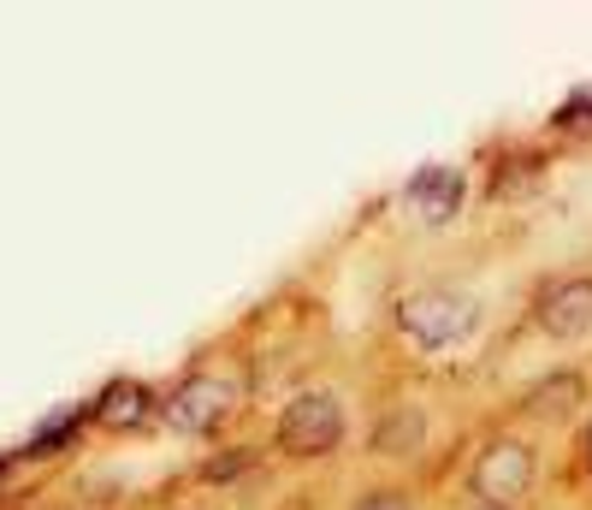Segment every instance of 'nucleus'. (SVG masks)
<instances>
[{"mask_svg": "<svg viewBox=\"0 0 592 510\" xmlns=\"http://www.w3.org/2000/svg\"><path fill=\"white\" fill-rule=\"evenodd\" d=\"M397 327H404L415 345L445 350V345H457V338H468V327H474V303L450 297V292H415V297L397 303Z\"/></svg>", "mask_w": 592, "mask_h": 510, "instance_id": "1", "label": "nucleus"}, {"mask_svg": "<svg viewBox=\"0 0 592 510\" xmlns=\"http://www.w3.org/2000/svg\"><path fill=\"white\" fill-rule=\"evenodd\" d=\"M344 439V416L326 392H303L290 398V410L278 416V446L290 457H326Z\"/></svg>", "mask_w": 592, "mask_h": 510, "instance_id": "2", "label": "nucleus"}, {"mask_svg": "<svg viewBox=\"0 0 592 510\" xmlns=\"http://www.w3.org/2000/svg\"><path fill=\"white\" fill-rule=\"evenodd\" d=\"M237 410V380L232 374H190L178 392L166 398V421L178 434H202Z\"/></svg>", "mask_w": 592, "mask_h": 510, "instance_id": "3", "label": "nucleus"}, {"mask_svg": "<svg viewBox=\"0 0 592 510\" xmlns=\"http://www.w3.org/2000/svg\"><path fill=\"white\" fill-rule=\"evenodd\" d=\"M474 487H480V499H486V504H503V510H510L521 492L533 487V451L521 446V439H498V446L480 457Z\"/></svg>", "mask_w": 592, "mask_h": 510, "instance_id": "4", "label": "nucleus"}, {"mask_svg": "<svg viewBox=\"0 0 592 510\" xmlns=\"http://www.w3.org/2000/svg\"><path fill=\"white\" fill-rule=\"evenodd\" d=\"M539 327L551 338H581L592 333V279H563L539 303Z\"/></svg>", "mask_w": 592, "mask_h": 510, "instance_id": "5", "label": "nucleus"}, {"mask_svg": "<svg viewBox=\"0 0 592 510\" xmlns=\"http://www.w3.org/2000/svg\"><path fill=\"white\" fill-rule=\"evenodd\" d=\"M409 202H415V214H421L427 226H445V220L462 208V178L450 173V166H432V173H421L409 184Z\"/></svg>", "mask_w": 592, "mask_h": 510, "instance_id": "6", "label": "nucleus"}, {"mask_svg": "<svg viewBox=\"0 0 592 510\" xmlns=\"http://www.w3.org/2000/svg\"><path fill=\"white\" fill-rule=\"evenodd\" d=\"M143 410H149V392H143L136 380L108 386V392H101V404H95V416L108 421V428H131V421H143Z\"/></svg>", "mask_w": 592, "mask_h": 510, "instance_id": "7", "label": "nucleus"}, {"mask_svg": "<svg viewBox=\"0 0 592 510\" xmlns=\"http://www.w3.org/2000/svg\"><path fill=\"white\" fill-rule=\"evenodd\" d=\"M421 446V416L404 410V416H386V428H379V451H415Z\"/></svg>", "mask_w": 592, "mask_h": 510, "instance_id": "8", "label": "nucleus"}, {"mask_svg": "<svg viewBox=\"0 0 592 510\" xmlns=\"http://www.w3.org/2000/svg\"><path fill=\"white\" fill-rule=\"evenodd\" d=\"M569 404H574V380H557V392H551V398L539 392V398H533V410H545V416H563Z\"/></svg>", "mask_w": 592, "mask_h": 510, "instance_id": "9", "label": "nucleus"}, {"mask_svg": "<svg viewBox=\"0 0 592 510\" xmlns=\"http://www.w3.org/2000/svg\"><path fill=\"white\" fill-rule=\"evenodd\" d=\"M356 510H409V499H397V492H374V499H361Z\"/></svg>", "mask_w": 592, "mask_h": 510, "instance_id": "10", "label": "nucleus"}, {"mask_svg": "<svg viewBox=\"0 0 592 510\" xmlns=\"http://www.w3.org/2000/svg\"><path fill=\"white\" fill-rule=\"evenodd\" d=\"M486 510H503V504H486Z\"/></svg>", "mask_w": 592, "mask_h": 510, "instance_id": "11", "label": "nucleus"}, {"mask_svg": "<svg viewBox=\"0 0 592 510\" xmlns=\"http://www.w3.org/2000/svg\"><path fill=\"white\" fill-rule=\"evenodd\" d=\"M586 457H592V446H586Z\"/></svg>", "mask_w": 592, "mask_h": 510, "instance_id": "12", "label": "nucleus"}]
</instances>
